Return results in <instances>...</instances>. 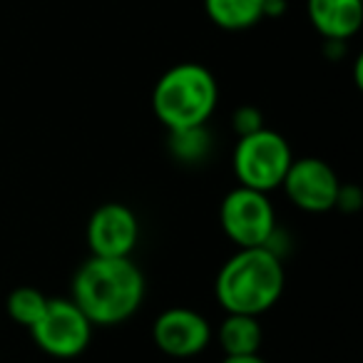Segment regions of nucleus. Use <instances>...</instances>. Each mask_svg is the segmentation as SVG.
I'll use <instances>...</instances> for the list:
<instances>
[{
  "instance_id": "f257e3e1",
  "label": "nucleus",
  "mask_w": 363,
  "mask_h": 363,
  "mask_svg": "<svg viewBox=\"0 0 363 363\" xmlns=\"http://www.w3.org/2000/svg\"><path fill=\"white\" fill-rule=\"evenodd\" d=\"M145 294V274L130 257H90L75 272L70 298L92 326H120L135 316Z\"/></svg>"
},
{
  "instance_id": "f03ea898",
  "label": "nucleus",
  "mask_w": 363,
  "mask_h": 363,
  "mask_svg": "<svg viewBox=\"0 0 363 363\" xmlns=\"http://www.w3.org/2000/svg\"><path fill=\"white\" fill-rule=\"evenodd\" d=\"M284 262L269 249H239L214 281V296L227 313L262 316L284 294Z\"/></svg>"
},
{
  "instance_id": "7ed1b4c3",
  "label": "nucleus",
  "mask_w": 363,
  "mask_h": 363,
  "mask_svg": "<svg viewBox=\"0 0 363 363\" xmlns=\"http://www.w3.org/2000/svg\"><path fill=\"white\" fill-rule=\"evenodd\" d=\"M217 102V80L199 62H179L169 67L152 90V110L167 130L207 125Z\"/></svg>"
},
{
  "instance_id": "20e7f679",
  "label": "nucleus",
  "mask_w": 363,
  "mask_h": 363,
  "mask_svg": "<svg viewBox=\"0 0 363 363\" xmlns=\"http://www.w3.org/2000/svg\"><path fill=\"white\" fill-rule=\"evenodd\" d=\"M291 162L294 155L289 142L269 127L254 135L239 137L232 155V167L239 184L267 194L281 187Z\"/></svg>"
},
{
  "instance_id": "39448f33",
  "label": "nucleus",
  "mask_w": 363,
  "mask_h": 363,
  "mask_svg": "<svg viewBox=\"0 0 363 363\" xmlns=\"http://www.w3.org/2000/svg\"><path fill=\"white\" fill-rule=\"evenodd\" d=\"M28 331L48 356L75 358L90 346L92 323L72 298H48L43 316Z\"/></svg>"
},
{
  "instance_id": "423d86ee",
  "label": "nucleus",
  "mask_w": 363,
  "mask_h": 363,
  "mask_svg": "<svg viewBox=\"0 0 363 363\" xmlns=\"http://www.w3.org/2000/svg\"><path fill=\"white\" fill-rule=\"evenodd\" d=\"M222 229L239 249L264 247L277 229V212L267 192H257L239 184L224 197L219 209Z\"/></svg>"
},
{
  "instance_id": "0eeeda50",
  "label": "nucleus",
  "mask_w": 363,
  "mask_h": 363,
  "mask_svg": "<svg viewBox=\"0 0 363 363\" xmlns=\"http://www.w3.org/2000/svg\"><path fill=\"white\" fill-rule=\"evenodd\" d=\"M281 187L294 207L321 214L333 209L341 182L328 162L318 160V157H301V160L291 162Z\"/></svg>"
},
{
  "instance_id": "6e6552de",
  "label": "nucleus",
  "mask_w": 363,
  "mask_h": 363,
  "mask_svg": "<svg viewBox=\"0 0 363 363\" xmlns=\"http://www.w3.org/2000/svg\"><path fill=\"white\" fill-rule=\"evenodd\" d=\"M85 237L92 257L125 259L137 247L140 222L130 207L120 202H105L92 212Z\"/></svg>"
},
{
  "instance_id": "1a4fd4ad",
  "label": "nucleus",
  "mask_w": 363,
  "mask_h": 363,
  "mask_svg": "<svg viewBox=\"0 0 363 363\" xmlns=\"http://www.w3.org/2000/svg\"><path fill=\"white\" fill-rule=\"evenodd\" d=\"M152 341L164 356L192 358L199 356L212 341V326L194 308L174 306L162 311L152 323Z\"/></svg>"
},
{
  "instance_id": "9d476101",
  "label": "nucleus",
  "mask_w": 363,
  "mask_h": 363,
  "mask_svg": "<svg viewBox=\"0 0 363 363\" xmlns=\"http://www.w3.org/2000/svg\"><path fill=\"white\" fill-rule=\"evenodd\" d=\"M306 11L323 40L346 43L363 26V0H306Z\"/></svg>"
},
{
  "instance_id": "9b49d317",
  "label": "nucleus",
  "mask_w": 363,
  "mask_h": 363,
  "mask_svg": "<svg viewBox=\"0 0 363 363\" xmlns=\"http://www.w3.org/2000/svg\"><path fill=\"white\" fill-rule=\"evenodd\" d=\"M217 338L227 356H254L262 348L264 328L259 323V316L227 313V318L217 331Z\"/></svg>"
},
{
  "instance_id": "f8f14e48",
  "label": "nucleus",
  "mask_w": 363,
  "mask_h": 363,
  "mask_svg": "<svg viewBox=\"0 0 363 363\" xmlns=\"http://www.w3.org/2000/svg\"><path fill=\"white\" fill-rule=\"evenodd\" d=\"M204 11L222 30H249L264 21V0H204Z\"/></svg>"
},
{
  "instance_id": "ddd939ff",
  "label": "nucleus",
  "mask_w": 363,
  "mask_h": 363,
  "mask_svg": "<svg viewBox=\"0 0 363 363\" xmlns=\"http://www.w3.org/2000/svg\"><path fill=\"white\" fill-rule=\"evenodd\" d=\"M169 152L177 162L184 164H199L212 152V135L207 125L184 127V130H169Z\"/></svg>"
},
{
  "instance_id": "4468645a",
  "label": "nucleus",
  "mask_w": 363,
  "mask_h": 363,
  "mask_svg": "<svg viewBox=\"0 0 363 363\" xmlns=\"http://www.w3.org/2000/svg\"><path fill=\"white\" fill-rule=\"evenodd\" d=\"M45 303H48V296L43 291H38V289H33V286H18L11 291L6 306H8V316H11L18 326L30 328L33 323L43 316Z\"/></svg>"
},
{
  "instance_id": "2eb2a0df",
  "label": "nucleus",
  "mask_w": 363,
  "mask_h": 363,
  "mask_svg": "<svg viewBox=\"0 0 363 363\" xmlns=\"http://www.w3.org/2000/svg\"><path fill=\"white\" fill-rule=\"evenodd\" d=\"M232 127L239 137L254 135V132L264 130V115L259 107L254 105H242L232 112Z\"/></svg>"
},
{
  "instance_id": "dca6fc26",
  "label": "nucleus",
  "mask_w": 363,
  "mask_h": 363,
  "mask_svg": "<svg viewBox=\"0 0 363 363\" xmlns=\"http://www.w3.org/2000/svg\"><path fill=\"white\" fill-rule=\"evenodd\" d=\"M363 207V192L356 187V184H341L338 187V194H336V204L333 209H341L346 214H353Z\"/></svg>"
},
{
  "instance_id": "f3484780",
  "label": "nucleus",
  "mask_w": 363,
  "mask_h": 363,
  "mask_svg": "<svg viewBox=\"0 0 363 363\" xmlns=\"http://www.w3.org/2000/svg\"><path fill=\"white\" fill-rule=\"evenodd\" d=\"M286 13V0H264V18H279Z\"/></svg>"
},
{
  "instance_id": "a211bd4d",
  "label": "nucleus",
  "mask_w": 363,
  "mask_h": 363,
  "mask_svg": "<svg viewBox=\"0 0 363 363\" xmlns=\"http://www.w3.org/2000/svg\"><path fill=\"white\" fill-rule=\"evenodd\" d=\"M222 363H267L259 353H254V356H227Z\"/></svg>"
}]
</instances>
